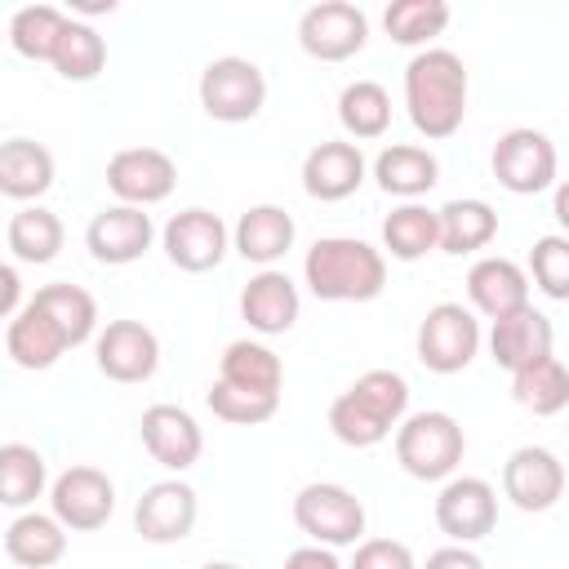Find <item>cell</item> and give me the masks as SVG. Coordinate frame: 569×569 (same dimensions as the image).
<instances>
[{
	"label": "cell",
	"mask_w": 569,
	"mask_h": 569,
	"mask_svg": "<svg viewBox=\"0 0 569 569\" xmlns=\"http://www.w3.org/2000/svg\"><path fill=\"white\" fill-rule=\"evenodd\" d=\"M467 93H471V80L453 49L431 44L405 62V111H409V124L427 142L453 138L462 129Z\"/></svg>",
	"instance_id": "1"
},
{
	"label": "cell",
	"mask_w": 569,
	"mask_h": 569,
	"mask_svg": "<svg viewBox=\"0 0 569 569\" xmlns=\"http://www.w3.org/2000/svg\"><path fill=\"white\" fill-rule=\"evenodd\" d=\"M302 284L320 302H373L387 289V253L360 236H320L302 258Z\"/></svg>",
	"instance_id": "2"
},
{
	"label": "cell",
	"mask_w": 569,
	"mask_h": 569,
	"mask_svg": "<svg viewBox=\"0 0 569 569\" xmlns=\"http://www.w3.org/2000/svg\"><path fill=\"white\" fill-rule=\"evenodd\" d=\"M467 453V431L445 409H418L396 427V462L413 480H449L458 476Z\"/></svg>",
	"instance_id": "3"
},
{
	"label": "cell",
	"mask_w": 569,
	"mask_h": 569,
	"mask_svg": "<svg viewBox=\"0 0 569 569\" xmlns=\"http://www.w3.org/2000/svg\"><path fill=\"white\" fill-rule=\"evenodd\" d=\"M200 111L218 124H244L267 107V76L253 58L240 53H222L213 62H204L200 84H196Z\"/></svg>",
	"instance_id": "4"
},
{
	"label": "cell",
	"mask_w": 569,
	"mask_h": 569,
	"mask_svg": "<svg viewBox=\"0 0 569 569\" xmlns=\"http://www.w3.org/2000/svg\"><path fill=\"white\" fill-rule=\"evenodd\" d=\"M293 525L316 547H356L365 542V502L338 480H311L293 493Z\"/></svg>",
	"instance_id": "5"
},
{
	"label": "cell",
	"mask_w": 569,
	"mask_h": 569,
	"mask_svg": "<svg viewBox=\"0 0 569 569\" xmlns=\"http://www.w3.org/2000/svg\"><path fill=\"white\" fill-rule=\"evenodd\" d=\"M480 320L471 307L462 302H436L427 307V316L418 320V333H413V351L422 360V369L431 373H462L476 351H480Z\"/></svg>",
	"instance_id": "6"
},
{
	"label": "cell",
	"mask_w": 569,
	"mask_h": 569,
	"mask_svg": "<svg viewBox=\"0 0 569 569\" xmlns=\"http://www.w3.org/2000/svg\"><path fill=\"white\" fill-rule=\"evenodd\" d=\"M556 164H560L556 142L533 124L507 129L489 151V169H493L498 187L511 196H538V191L556 187Z\"/></svg>",
	"instance_id": "7"
},
{
	"label": "cell",
	"mask_w": 569,
	"mask_h": 569,
	"mask_svg": "<svg viewBox=\"0 0 569 569\" xmlns=\"http://www.w3.org/2000/svg\"><path fill=\"white\" fill-rule=\"evenodd\" d=\"M160 249L178 271L204 276L213 267H222V258L231 253V227L213 213V209H178L164 227H160Z\"/></svg>",
	"instance_id": "8"
},
{
	"label": "cell",
	"mask_w": 569,
	"mask_h": 569,
	"mask_svg": "<svg viewBox=\"0 0 569 569\" xmlns=\"http://www.w3.org/2000/svg\"><path fill=\"white\" fill-rule=\"evenodd\" d=\"M49 511L71 533H93L116 511V480L102 467L76 462V467H67V471L53 476V485H49Z\"/></svg>",
	"instance_id": "9"
},
{
	"label": "cell",
	"mask_w": 569,
	"mask_h": 569,
	"mask_svg": "<svg viewBox=\"0 0 569 569\" xmlns=\"http://www.w3.org/2000/svg\"><path fill=\"white\" fill-rule=\"evenodd\" d=\"M365 40H369V18L351 0H320L298 18V44L316 62H347L365 49Z\"/></svg>",
	"instance_id": "10"
},
{
	"label": "cell",
	"mask_w": 569,
	"mask_h": 569,
	"mask_svg": "<svg viewBox=\"0 0 569 569\" xmlns=\"http://www.w3.org/2000/svg\"><path fill=\"white\" fill-rule=\"evenodd\" d=\"M173 187H178V164L160 147H124L107 160V191L116 196V204L151 209L169 200Z\"/></svg>",
	"instance_id": "11"
},
{
	"label": "cell",
	"mask_w": 569,
	"mask_h": 569,
	"mask_svg": "<svg viewBox=\"0 0 569 569\" xmlns=\"http://www.w3.org/2000/svg\"><path fill=\"white\" fill-rule=\"evenodd\" d=\"M436 525L449 542H480L498 525V489L480 476H449L436 493Z\"/></svg>",
	"instance_id": "12"
},
{
	"label": "cell",
	"mask_w": 569,
	"mask_h": 569,
	"mask_svg": "<svg viewBox=\"0 0 569 569\" xmlns=\"http://www.w3.org/2000/svg\"><path fill=\"white\" fill-rule=\"evenodd\" d=\"M93 365L111 382H147L160 369V338L142 320H107L93 338Z\"/></svg>",
	"instance_id": "13"
},
{
	"label": "cell",
	"mask_w": 569,
	"mask_h": 569,
	"mask_svg": "<svg viewBox=\"0 0 569 569\" xmlns=\"http://www.w3.org/2000/svg\"><path fill=\"white\" fill-rule=\"evenodd\" d=\"M502 498L520 511H551L565 498V462L547 445H520L502 462Z\"/></svg>",
	"instance_id": "14"
},
{
	"label": "cell",
	"mask_w": 569,
	"mask_h": 569,
	"mask_svg": "<svg viewBox=\"0 0 569 569\" xmlns=\"http://www.w3.org/2000/svg\"><path fill=\"white\" fill-rule=\"evenodd\" d=\"M196 516H200V498L182 476L147 485L142 498L133 502V529L142 542H156V547L182 542L196 529Z\"/></svg>",
	"instance_id": "15"
},
{
	"label": "cell",
	"mask_w": 569,
	"mask_h": 569,
	"mask_svg": "<svg viewBox=\"0 0 569 569\" xmlns=\"http://www.w3.org/2000/svg\"><path fill=\"white\" fill-rule=\"evenodd\" d=\"M151 240H156V222H151L147 209H133V204H107L84 227V249L102 267H129V262H138L151 249Z\"/></svg>",
	"instance_id": "16"
},
{
	"label": "cell",
	"mask_w": 569,
	"mask_h": 569,
	"mask_svg": "<svg viewBox=\"0 0 569 569\" xmlns=\"http://www.w3.org/2000/svg\"><path fill=\"white\" fill-rule=\"evenodd\" d=\"M365 178H369V160H365L360 142H351V138L316 142L302 156V191L320 204H338V200L356 196Z\"/></svg>",
	"instance_id": "17"
},
{
	"label": "cell",
	"mask_w": 569,
	"mask_h": 569,
	"mask_svg": "<svg viewBox=\"0 0 569 569\" xmlns=\"http://www.w3.org/2000/svg\"><path fill=\"white\" fill-rule=\"evenodd\" d=\"M138 436H142V449L173 476L196 467L204 453V431L182 405H147L138 418Z\"/></svg>",
	"instance_id": "18"
},
{
	"label": "cell",
	"mask_w": 569,
	"mask_h": 569,
	"mask_svg": "<svg viewBox=\"0 0 569 569\" xmlns=\"http://www.w3.org/2000/svg\"><path fill=\"white\" fill-rule=\"evenodd\" d=\"M298 311H302V298H298V284L280 271V267H262L258 276H249V284L240 289V320L262 333V338H276V333H289L298 325Z\"/></svg>",
	"instance_id": "19"
},
{
	"label": "cell",
	"mask_w": 569,
	"mask_h": 569,
	"mask_svg": "<svg viewBox=\"0 0 569 569\" xmlns=\"http://www.w3.org/2000/svg\"><path fill=\"white\" fill-rule=\"evenodd\" d=\"M467 298H471V311H480L485 320H502L529 307V271L502 253H485L467 271Z\"/></svg>",
	"instance_id": "20"
},
{
	"label": "cell",
	"mask_w": 569,
	"mask_h": 569,
	"mask_svg": "<svg viewBox=\"0 0 569 569\" xmlns=\"http://www.w3.org/2000/svg\"><path fill=\"white\" fill-rule=\"evenodd\" d=\"M551 342H556V329H551V320H547L533 302L489 325V356H493V365L507 369V373H520V369H529L533 360L551 356Z\"/></svg>",
	"instance_id": "21"
},
{
	"label": "cell",
	"mask_w": 569,
	"mask_h": 569,
	"mask_svg": "<svg viewBox=\"0 0 569 569\" xmlns=\"http://www.w3.org/2000/svg\"><path fill=\"white\" fill-rule=\"evenodd\" d=\"M293 240H298V222L280 204H249L231 227V249L258 267H276L293 249Z\"/></svg>",
	"instance_id": "22"
},
{
	"label": "cell",
	"mask_w": 569,
	"mask_h": 569,
	"mask_svg": "<svg viewBox=\"0 0 569 569\" xmlns=\"http://www.w3.org/2000/svg\"><path fill=\"white\" fill-rule=\"evenodd\" d=\"M369 169H373L378 191L396 196L400 204H405V200H422V196L440 182V160H436V151L422 147V142H391V147H382V151L373 156Z\"/></svg>",
	"instance_id": "23"
},
{
	"label": "cell",
	"mask_w": 569,
	"mask_h": 569,
	"mask_svg": "<svg viewBox=\"0 0 569 569\" xmlns=\"http://www.w3.org/2000/svg\"><path fill=\"white\" fill-rule=\"evenodd\" d=\"M4 351H9V360H13L18 369L40 373V369H53L71 347H67L62 329L27 298V307L4 325Z\"/></svg>",
	"instance_id": "24"
},
{
	"label": "cell",
	"mask_w": 569,
	"mask_h": 569,
	"mask_svg": "<svg viewBox=\"0 0 569 569\" xmlns=\"http://www.w3.org/2000/svg\"><path fill=\"white\" fill-rule=\"evenodd\" d=\"M67 533L53 511H18L4 529V556L22 569H49L67 556Z\"/></svg>",
	"instance_id": "25"
},
{
	"label": "cell",
	"mask_w": 569,
	"mask_h": 569,
	"mask_svg": "<svg viewBox=\"0 0 569 569\" xmlns=\"http://www.w3.org/2000/svg\"><path fill=\"white\" fill-rule=\"evenodd\" d=\"M53 187V151L36 138L0 142V196L18 204H36Z\"/></svg>",
	"instance_id": "26"
},
{
	"label": "cell",
	"mask_w": 569,
	"mask_h": 569,
	"mask_svg": "<svg viewBox=\"0 0 569 569\" xmlns=\"http://www.w3.org/2000/svg\"><path fill=\"white\" fill-rule=\"evenodd\" d=\"M440 249V209H427L422 200H405L382 218V253L396 262H418Z\"/></svg>",
	"instance_id": "27"
},
{
	"label": "cell",
	"mask_w": 569,
	"mask_h": 569,
	"mask_svg": "<svg viewBox=\"0 0 569 569\" xmlns=\"http://www.w3.org/2000/svg\"><path fill=\"white\" fill-rule=\"evenodd\" d=\"M498 236V213L489 200L480 196H458L449 204H440V253H480L489 249Z\"/></svg>",
	"instance_id": "28"
},
{
	"label": "cell",
	"mask_w": 569,
	"mask_h": 569,
	"mask_svg": "<svg viewBox=\"0 0 569 569\" xmlns=\"http://www.w3.org/2000/svg\"><path fill=\"white\" fill-rule=\"evenodd\" d=\"M62 240H67V227H62V218H58L53 209H44V204H22V209L9 218V227H4L9 258H13V262H27V267L53 262L58 249H62Z\"/></svg>",
	"instance_id": "29"
},
{
	"label": "cell",
	"mask_w": 569,
	"mask_h": 569,
	"mask_svg": "<svg viewBox=\"0 0 569 569\" xmlns=\"http://www.w3.org/2000/svg\"><path fill=\"white\" fill-rule=\"evenodd\" d=\"M31 302L62 329L67 347H80L89 338H98V302L89 289L71 284V280H53V284H40L31 293Z\"/></svg>",
	"instance_id": "30"
},
{
	"label": "cell",
	"mask_w": 569,
	"mask_h": 569,
	"mask_svg": "<svg viewBox=\"0 0 569 569\" xmlns=\"http://www.w3.org/2000/svg\"><path fill=\"white\" fill-rule=\"evenodd\" d=\"M218 378L231 382V387H244V391H267V396H280V382H284V365L280 356L258 342V338H236L222 347V360H218Z\"/></svg>",
	"instance_id": "31"
},
{
	"label": "cell",
	"mask_w": 569,
	"mask_h": 569,
	"mask_svg": "<svg viewBox=\"0 0 569 569\" xmlns=\"http://www.w3.org/2000/svg\"><path fill=\"white\" fill-rule=\"evenodd\" d=\"M49 462L36 445H22V440H9L0 445V502L13 507V511H27L36 498H44L49 489Z\"/></svg>",
	"instance_id": "32"
},
{
	"label": "cell",
	"mask_w": 569,
	"mask_h": 569,
	"mask_svg": "<svg viewBox=\"0 0 569 569\" xmlns=\"http://www.w3.org/2000/svg\"><path fill=\"white\" fill-rule=\"evenodd\" d=\"M67 22H71V13H62L58 4H22L9 18V44L27 62H53Z\"/></svg>",
	"instance_id": "33"
},
{
	"label": "cell",
	"mask_w": 569,
	"mask_h": 569,
	"mask_svg": "<svg viewBox=\"0 0 569 569\" xmlns=\"http://www.w3.org/2000/svg\"><path fill=\"white\" fill-rule=\"evenodd\" d=\"M511 400L533 418H551L569 405V365L560 356H542L529 369L511 373Z\"/></svg>",
	"instance_id": "34"
},
{
	"label": "cell",
	"mask_w": 569,
	"mask_h": 569,
	"mask_svg": "<svg viewBox=\"0 0 569 569\" xmlns=\"http://www.w3.org/2000/svg\"><path fill=\"white\" fill-rule=\"evenodd\" d=\"M338 124L347 129L351 142L382 138L391 129V93L378 80H351L338 93Z\"/></svg>",
	"instance_id": "35"
},
{
	"label": "cell",
	"mask_w": 569,
	"mask_h": 569,
	"mask_svg": "<svg viewBox=\"0 0 569 569\" xmlns=\"http://www.w3.org/2000/svg\"><path fill=\"white\" fill-rule=\"evenodd\" d=\"M382 27L396 44L405 49H431V40L449 27V4L445 0H391L382 9Z\"/></svg>",
	"instance_id": "36"
},
{
	"label": "cell",
	"mask_w": 569,
	"mask_h": 569,
	"mask_svg": "<svg viewBox=\"0 0 569 569\" xmlns=\"http://www.w3.org/2000/svg\"><path fill=\"white\" fill-rule=\"evenodd\" d=\"M62 80H71V84H84V80H98L102 76V67H107V40L98 36V27L93 22H80V18H71L67 22V31H62V44H58V53H53V62H49Z\"/></svg>",
	"instance_id": "37"
},
{
	"label": "cell",
	"mask_w": 569,
	"mask_h": 569,
	"mask_svg": "<svg viewBox=\"0 0 569 569\" xmlns=\"http://www.w3.org/2000/svg\"><path fill=\"white\" fill-rule=\"evenodd\" d=\"M329 431H333V440H342L347 449H373V445H382L396 427H391L382 413H373L356 391H342V396H333V405H329Z\"/></svg>",
	"instance_id": "38"
},
{
	"label": "cell",
	"mask_w": 569,
	"mask_h": 569,
	"mask_svg": "<svg viewBox=\"0 0 569 569\" xmlns=\"http://www.w3.org/2000/svg\"><path fill=\"white\" fill-rule=\"evenodd\" d=\"M204 405L213 418L231 422V427H258V422H271L276 409H280V396H267V391H244V387H231L222 378H213V387L204 391Z\"/></svg>",
	"instance_id": "39"
},
{
	"label": "cell",
	"mask_w": 569,
	"mask_h": 569,
	"mask_svg": "<svg viewBox=\"0 0 569 569\" xmlns=\"http://www.w3.org/2000/svg\"><path fill=\"white\" fill-rule=\"evenodd\" d=\"M529 280L547 298L569 302V236L551 231V236L533 240V249H529Z\"/></svg>",
	"instance_id": "40"
},
{
	"label": "cell",
	"mask_w": 569,
	"mask_h": 569,
	"mask_svg": "<svg viewBox=\"0 0 569 569\" xmlns=\"http://www.w3.org/2000/svg\"><path fill=\"white\" fill-rule=\"evenodd\" d=\"M347 569H418V560L400 538H365L356 542V556Z\"/></svg>",
	"instance_id": "41"
},
{
	"label": "cell",
	"mask_w": 569,
	"mask_h": 569,
	"mask_svg": "<svg viewBox=\"0 0 569 569\" xmlns=\"http://www.w3.org/2000/svg\"><path fill=\"white\" fill-rule=\"evenodd\" d=\"M418 569H485V560H480L471 547L449 542V547H436V551L427 556V565H418Z\"/></svg>",
	"instance_id": "42"
},
{
	"label": "cell",
	"mask_w": 569,
	"mask_h": 569,
	"mask_svg": "<svg viewBox=\"0 0 569 569\" xmlns=\"http://www.w3.org/2000/svg\"><path fill=\"white\" fill-rule=\"evenodd\" d=\"M284 569H347V565L338 560L333 547H316V542H307V547H293V551L284 556Z\"/></svg>",
	"instance_id": "43"
},
{
	"label": "cell",
	"mask_w": 569,
	"mask_h": 569,
	"mask_svg": "<svg viewBox=\"0 0 569 569\" xmlns=\"http://www.w3.org/2000/svg\"><path fill=\"white\" fill-rule=\"evenodd\" d=\"M27 302H22V280H18V262H4V271H0V316L4 320H13L18 311H22Z\"/></svg>",
	"instance_id": "44"
},
{
	"label": "cell",
	"mask_w": 569,
	"mask_h": 569,
	"mask_svg": "<svg viewBox=\"0 0 569 569\" xmlns=\"http://www.w3.org/2000/svg\"><path fill=\"white\" fill-rule=\"evenodd\" d=\"M551 218L560 222V236H569V178L551 187Z\"/></svg>",
	"instance_id": "45"
},
{
	"label": "cell",
	"mask_w": 569,
	"mask_h": 569,
	"mask_svg": "<svg viewBox=\"0 0 569 569\" xmlns=\"http://www.w3.org/2000/svg\"><path fill=\"white\" fill-rule=\"evenodd\" d=\"M200 569H240V565H236V560H204Z\"/></svg>",
	"instance_id": "46"
}]
</instances>
